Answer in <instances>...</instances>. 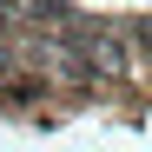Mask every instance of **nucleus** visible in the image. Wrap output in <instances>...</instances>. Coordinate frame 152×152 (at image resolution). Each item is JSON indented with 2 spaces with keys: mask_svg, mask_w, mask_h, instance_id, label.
I'll return each instance as SVG.
<instances>
[{
  "mask_svg": "<svg viewBox=\"0 0 152 152\" xmlns=\"http://www.w3.org/2000/svg\"><path fill=\"white\" fill-rule=\"evenodd\" d=\"M73 53H80L86 73H126V66H132L119 27H80V33H73Z\"/></svg>",
  "mask_w": 152,
  "mask_h": 152,
  "instance_id": "f257e3e1",
  "label": "nucleus"
},
{
  "mask_svg": "<svg viewBox=\"0 0 152 152\" xmlns=\"http://www.w3.org/2000/svg\"><path fill=\"white\" fill-rule=\"evenodd\" d=\"M126 53L152 60V20H132V27H126Z\"/></svg>",
  "mask_w": 152,
  "mask_h": 152,
  "instance_id": "f03ea898",
  "label": "nucleus"
}]
</instances>
